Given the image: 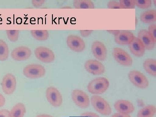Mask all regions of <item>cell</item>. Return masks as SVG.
<instances>
[{"instance_id": "cell-1", "label": "cell", "mask_w": 156, "mask_h": 117, "mask_svg": "<svg viewBox=\"0 0 156 117\" xmlns=\"http://www.w3.org/2000/svg\"><path fill=\"white\" fill-rule=\"evenodd\" d=\"M109 87V82L106 78L98 77L92 80L88 85V91L92 94L99 95L104 93Z\"/></svg>"}, {"instance_id": "cell-2", "label": "cell", "mask_w": 156, "mask_h": 117, "mask_svg": "<svg viewBox=\"0 0 156 117\" xmlns=\"http://www.w3.org/2000/svg\"><path fill=\"white\" fill-rule=\"evenodd\" d=\"M91 102L93 108L98 112L107 116L112 114V108L109 104L105 99L98 95H94L91 97Z\"/></svg>"}, {"instance_id": "cell-3", "label": "cell", "mask_w": 156, "mask_h": 117, "mask_svg": "<svg viewBox=\"0 0 156 117\" xmlns=\"http://www.w3.org/2000/svg\"><path fill=\"white\" fill-rule=\"evenodd\" d=\"M128 77L131 83L140 89H146L149 86V83L147 78L138 71H131L129 73Z\"/></svg>"}, {"instance_id": "cell-4", "label": "cell", "mask_w": 156, "mask_h": 117, "mask_svg": "<svg viewBox=\"0 0 156 117\" xmlns=\"http://www.w3.org/2000/svg\"><path fill=\"white\" fill-rule=\"evenodd\" d=\"M112 55L118 63L125 66H130L133 64V59L125 50L119 48L113 49Z\"/></svg>"}, {"instance_id": "cell-5", "label": "cell", "mask_w": 156, "mask_h": 117, "mask_svg": "<svg viewBox=\"0 0 156 117\" xmlns=\"http://www.w3.org/2000/svg\"><path fill=\"white\" fill-rule=\"evenodd\" d=\"M72 98L75 104L79 107L87 108L90 105L89 96L86 92L80 89H75L72 92Z\"/></svg>"}, {"instance_id": "cell-6", "label": "cell", "mask_w": 156, "mask_h": 117, "mask_svg": "<svg viewBox=\"0 0 156 117\" xmlns=\"http://www.w3.org/2000/svg\"><path fill=\"white\" fill-rule=\"evenodd\" d=\"M46 73L45 68L41 65L31 64L26 66L23 74L26 77L36 79L42 77Z\"/></svg>"}, {"instance_id": "cell-7", "label": "cell", "mask_w": 156, "mask_h": 117, "mask_svg": "<svg viewBox=\"0 0 156 117\" xmlns=\"http://www.w3.org/2000/svg\"><path fill=\"white\" fill-rule=\"evenodd\" d=\"M34 53L39 60L45 63H50L55 59V55L52 50L46 47H38L35 50Z\"/></svg>"}, {"instance_id": "cell-8", "label": "cell", "mask_w": 156, "mask_h": 117, "mask_svg": "<svg viewBox=\"0 0 156 117\" xmlns=\"http://www.w3.org/2000/svg\"><path fill=\"white\" fill-rule=\"evenodd\" d=\"M47 100L52 106L58 107L62 103V97L59 91L53 87L48 88L46 91Z\"/></svg>"}, {"instance_id": "cell-9", "label": "cell", "mask_w": 156, "mask_h": 117, "mask_svg": "<svg viewBox=\"0 0 156 117\" xmlns=\"http://www.w3.org/2000/svg\"><path fill=\"white\" fill-rule=\"evenodd\" d=\"M2 85L3 92L7 95H11L14 92L16 88V78L12 74H7L3 78Z\"/></svg>"}, {"instance_id": "cell-10", "label": "cell", "mask_w": 156, "mask_h": 117, "mask_svg": "<svg viewBox=\"0 0 156 117\" xmlns=\"http://www.w3.org/2000/svg\"><path fill=\"white\" fill-rule=\"evenodd\" d=\"M84 67L88 73L94 75H100L105 72L104 65L100 62L94 59L86 61Z\"/></svg>"}, {"instance_id": "cell-11", "label": "cell", "mask_w": 156, "mask_h": 117, "mask_svg": "<svg viewBox=\"0 0 156 117\" xmlns=\"http://www.w3.org/2000/svg\"><path fill=\"white\" fill-rule=\"evenodd\" d=\"M66 42L69 48L75 52H83L86 48V44L84 40L78 36L73 35L69 36Z\"/></svg>"}, {"instance_id": "cell-12", "label": "cell", "mask_w": 156, "mask_h": 117, "mask_svg": "<svg viewBox=\"0 0 156 117\" xmlns=\"http://www.w3.org/2000/svg\"><path fill=\"white\" fill-rule=\"evenodd\" d=\"M137 38L142 43L145 50H151L154 48L156 41L147 30H140L137 34Z\"/></svg>"}, {"instance_id": "cell-13", "label": "cell", "mask_w": 156, "mask_h": 117, "mask_svg": "<svg viewBox=\"0 0 156 117\" xmlns=\"http://www.w3.org/2000/svg\"><path fill=\"white\" fill-rule=\"evenodd\" d=\"M92 51L93 56L100 61H104L107 56V50L103 43L95 41L92 44Z\"/></svg>"}, {"instance_id": "cell-14", "label": "cell", "mask_w": 156, "mask_h": 117, "mask_svg": "<svg viewBox=\"0 0 156 117\" xmlns=\"http://www.w3.org/2000/svg\"><path fill=\"white\" fill-rule=\"evenodd\" d=\"M31 54V51L29 48L25 46H20L15 48L12 51L11 56L14 60L21 61L28 59Z\"/></svg>"}, {"instance_id": "cell-15", "label": "cell", "mask_w": 156, "mask_h": 117, "mask_svg": "<svg viewBox=\"0 0 156 117\" xmlns=\"http://www.w3.org/2000/svg\"><path fill=\"white\" fill-rule=\"evenodd\" d=\"M134 37V34L130 31H120L115 36V41L118 44L126 46L130 44Z\"/></svg>"}, {"instance_id": "cell-16", "label": "cell", "mask_w": 156, "mask_h": 117, "mask_svg": "<svg viewBox=\"0 0 156 117\" xmlns=\"http://www.w3.org/2000/svg\"><path fill=\"white\" fill-rule=\"evenodd\" d=\"M114 107L121 113L129 115L134 112L135 108L133 104L126 100H119L115 103Z\"/></svg>"}, {"instance_id": "cell-17", "label": "cell", "mask_w": 156, "mask_h": 117, "mask_svg": "<svg viewBox=\"0 0 156 117\" xmlns=\"http://www.w3.org/2000/svg\"><path fill=\"white\" fill-rule=\"evenodd\" d=\"M130 51L134 56L142 57L145 53V49L142 43L136 37H134L129 45Z\"/></svg>"}, {"instance_id": "cell-18", "label": "cell", "mask_w": 156, "mask_h": 117, "mask_svg": "<svg viewBox=\"0 0 156 117\" xmlns=\"http://www.w3.org/2000/svg\"><path fill=\"white\" fill-rule=\"evenodd\" d=\"M140 19L141 22L145 23H151L156 21V11L149 10L141 14Z\"/></svg>"}, {"instance_id": "cell-19", "label": "cell", "mask_w": 156, "mask_h": 117, "mask_svg": "<svg viewBox=\"0 0 156 117\" xmlns=\"http://www.w3.org/2000/svg\"><path fill=\"white\" fill-rule=\"evenodd\" d=\"M144 69L149 74L153 76H156V60L149 58L146 59L143 63Z\"/></svg>"}, {"instance_id": "cell-20", "label": "cell", "mask_w": 156, "mask_h": 117, "mask_svg": "<svg viewBox=\"0 0 156 117\" xmlns=\"http://www.w3.org/2000/svg\"><path fill=\"white\" fill-rule=\"evenodd\" d=\"M156 112V107L153 105H148L140 110L137 117H153Z\"/></svg>"}, {"instance_id": "cell-21", "label": "cell", "mask_w": 156, "mask_h": 117, "mask_svg": "<svg viewBox=\"0 0 156 117\" xmlns=\"http://www.w3.org/2000/svg\"><path fill=\"white\" fill-rule=\"evenodd\" d=\"M26 112L25 107L22 103H18L10 112V117H23Z\"/></svg>"}, {"instance_id": "cell-22", "label": "cell", "mask_w": 156, "mask_h": 117, "mask_svg": "<svg viewBox=\"0 0 156 117\" xmlns=\"http://www.w3.org/2000/svg\"><path fill=\"white\" fill-rule=\"evenodd\" d=\"M73 6L76 9H94L95 5L90 0H76L73 2Z\"/></svg>"}, {"instance_id": "cell-23", "label": "cell", "mask_w": 156, "mask_h": 117, "mask_svg": "<svg viewBox=\"0 0 156 117\" xmlns=\"http://www.w3.org/2000/svg\"><path fill=\"white\" fill-rule=\"evenodd\" d=\"M30 33L34 38L38 41H46L49 37V33L48 30H33L31 31Z\"/></svg>"}, {"instance_id": "cell-24", "label": "cell", "mask_w": 156, "mask_h": 117, "mask_svg": "<svg viewBox=\"0 0 156 117\" xmlns=\"http://www.w3.org/2000/svg\"><path fill=\"white\" fill-rule=\"evenodd\" d=\"M9 56V49L8 45L2 40L0 39V61H5Z\"/></svg>"}, {"instance_id": "cell-25", "label": "cell", "mask_w": 156, "mask_h": 117, "mask_svg": "<svg viewBox=\"0 0 156 117\" xmlns=\"http://www.w3.org/2000/svg\"><path fill=\"white\" fill-rule=\"evenodd\" d=\"M122 9H134L135 0H121L119 2Z\"/></svg>"}, {"instance_id": "cell-26", "label": "cell", "mask_w": 156, "mask_h": 117, "mask_svg": "<svg viewBox=\"0 0 156 117\" xmlns=\"http://www.w3.org/2000/svg\"><path fill=\"white\" fill-rule=\"evenodd\" d=\"M135 5L137 8L141 9H147L152 5L151 0H135Z\"/></svg>"}, {"instance_id": "cell-27", "label": "cell", "mask_w": 156, "mask_h": 117, "mask_svg": "<svg viewBox=\"0 0 156 117\" xmlns=\"http://www.w3.org/2000/svg\"><path fill=\"white\" fill-rule=\"evenodd\" d=\"M7 37L11 42L17 41L19 38V31L16 30H9L6 31Z\"/></svg>"}, {"instance_id": "cell-28", "label": "cell", "mask_w": 156, "mask_h": 117, "mask_svg": "<svg viewBox=\"0 0 156 117\" xmlns=\"http://www.w3.org/2000/svg\"><path fill=\"white\" fill-rule=\"evenodd\" d=\"M107 7L109 9H122L119 2L117 1H109L107 4Z\"/></svg>"}, {"instance_id": "cell-29", "label": "cell", "mask_w": 156, "mask_h": 117, "mask_svg": "<svg viewBox=\"0 0 156 117\" xmlns=\"http://www.w3.org/2000/svg\"><path fill=\"white\" fill-rule=\"evenodd\" d=\"M148 31L151 34L154 40L156 41V25L155 24H151L148 28Z\"/></svg>"}, {"instance_id": "cell-30", "label": "cell", "mask_w": 156, "mask_h": 117, "mask_svg": "<svg viewBox=\"0 0 156 117\" xmlns=\"http://www.w3.org/2000/svg\"><path fill=\"white\" fill-rule=\"evenodd\" d=\"M9 111L7 109H2L0 110V117H10Z\"/></svg>"}, {"instance_id": "cell-31", "label": "cell", "mask_w": 156, "mask_h": 117, "mask_svg": "<svg viewBox=\"0 0 156 117\" xmlns=\"http://www.w3.org/2000/svg\"><path fill=\"white\" fill-rule=\"evenodd\" d=\"M82 116L89 117H100L98 115L96 114L95 113L91 112H87L84 113L81 115Z\"/></svg>"}, {"instance_id": "cell-32", "label": "cell", "mask_w": 156, "mask_h": 117, "mask_svg": "<svg viewBox=\"0 0 156 117\" xmlns=\"http://www.w3.org/2000/svg\"><path fill=\"white\" fill-rule=\"evenodd\" d=\"M92 32H93L92 30H80V32L82 37H87L89 36L92 33Z\"/></svg>"}, {"instance_id": "cell-33", "label": "cell", "mask_w": 156, "mask_h": 117, "mask_svg": "<svg viewBox=\"0 0 156 117\" xmlns=\"http://www.w3.org/2000/svg\"><path fill=\"white\" fill-rule=\"evenodd\" d=\"M44 2V1H32V4L34 7H40Z\"/></svg>"}, {"instance_id": "cell-34", "label": "cell", "mask_w": 156, "mask_h": 117, "mask_svg": "<svg viewBox=\"0 0 156 117\" xmlns=\"http://www.w3.org/2000/svg\"><path fill=\"white\" fill-rule=\"evenodd\" d=\"M111 117H131V116L128 114H125L118 113L115 114Z\"/></svg>"}, {"instance_id": "cell-35", "label": "cell", "mask_w": 156, "mask_h": 117, "mask_svg": "<svg viewBox=\"0 0 156 117\" xmlns=\"http://www.w3.org/2000/svg\"><path fill=\"white\" fill-rule=\"evenodd\" d=\"M5 98L2 94L0 93V108L5 105Z\"/></svg>"}, {"instance_id": "cell-36", "label": "cell", "mask_w": 156, "mask_h": 117, "mask_svg": "<svg viewBox=\"0 0 156 117\" xmlns=\"http://www.w3.org/2000/svg\"><path fill=\"white\" fill-rule=\"evenodd\" d=\"M37 117H53L52 116L48 115H40L37 116Z\"/></svg>"}]
</instances>
